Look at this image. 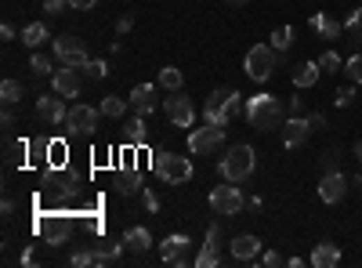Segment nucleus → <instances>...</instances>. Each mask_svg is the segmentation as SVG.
<instances>
[{
  "instance_id": "obj_31",
  "label": "nucleus",
  "mask_w": 362,
  "mask_h": 268,
  "mask_svg": "<svg viewBox=\"0 0 362 268\" xmlns=\"http://www.w3.org/2000/svg\"><path fill=\"white\" fill-rule=\"evenodd\" d=\"M26 149H29L26 141H11V138H8V145H4V164H8V167H18V164L26 159Z\"/></svg>"
},
{
  "instance_id": "obj_41",
  "label": "nucleus",
  "mask_w": 362,
  "mask_h": 268,
  "mask_svg": "<svg viewBox=\"0 0 362 268\" xmlns=\"http://www.w3.org/2000/svg\"><path fill=\"white\" fill-rule=\"evenodd\" d=\"M44 11L47 15H62V11H72L69 0H44Z\"/></svg>"
},
{
  "instance_id": "obj_13",
  "label": "nucleus",
  "mask_w": 362,
  "mask_h": 268,
  "mask_svg": "<svg viewBox=\"0 0 362 268\" xmlns=\"http://www.w3.org/2000/svg\"><path fill=\"white\" fill-rule=\"evenodd\" d=\"M65 116H69V109H65V102H62V95H40L36 98V120L40 123H65Z\"/></svg>"
},
{
  "instance_id": "obj_19",
  "label": "nucleus",
  "mask_w": 362,
  "mask_h": 268,
  "mask_svg": "<svg viewBox=\"0 0 362 268\" xmlns=\"http://www.w3.org/2000/svg\"><path fill=\"white\" fill-rule=\"evenodd\" d=\"M232 261H261V239L258 236H235L228 243Z\"/></svg>"
},
{
  "instance_id": "obj_51",
  "label": "nucleus",
  "mask_w": 362,
  "mask_h": 268,
  "mask_svg": "<svg viewBox=\"0 0 362 268\" xmlns=\"http://www.w3.org/2000/svg\"><path fill=\"white\" fill-rule=\"evenodd\" d=\"M352 152H355V159H359V164H362V138L355 141V149H352Z\"/></svg>"
},
{
  "instance_id": "obj_28",
  "label": "nucleus",
  "mask_w": 362,
  "mask_h": 268,
  "mask_svg": "<svg viewBox=\"0 0 362 268\" xmlns=\"http://www.w3.org/2000/svg\"><path fill=\"white\" fill-rule=\"evenodd\" d=\"M127 105H131V98H116V95H109V98H102V116H113V120H120L123 113H127Z\"/></svg>"
},
{
  "instance_id": "obj_5",
  "label": "nucleus",
  "mask_w": 362,
  "mask_h": 268,
  "mask_svg": "<svg viewBox=\"0 0 362 268\" xmlns=\"http://www.w3.org/2000/svg\"><path fill=\"white\" fill-rule=\"evenodd\" d=\"M243 207H246V196L239 192V185H235V182H225V185H217L210 192V210L221 214V218H235Z\"/></svg>"
},
{
  "instance_id": "obj_35",
  "label": "nucleus",
  "mask_w": 362,
  "mask_h": 268,
  "mask_svg": "<svg viewBox=\"0 0 362 268\" xmlns=\"http://www.w3.org/2000/svg\"><path fill=\"white\" fill-rule=\"evenodd\" d=\"M355 102V87L348 84V87H337V91H333V105H337V109H348V105Z\"/></svg>"
},
{
  "instance_id": "obj_32",
  "label": "nucleus",
  "mask_w": 362,
  "mask_h": 268,
  "mask_svg": "<svg viewBox=\"0 0 362 268\" xmlns=\"http://www.w3.org/2000/svg\"><path fill=\"white\" fill-rule=\"evenodd\" d=\"M18 98H22V84H18V80H4V84H0V102H4V105H15Z\"/></svg>"
},
{
  "instance_id": "obj_24",
  "label": "nucleus",
  "mask_w": 362,
  "mask_h": 268,
  "mask_svg": "<svg viewBox=\"0 0 362 268\" xmlns=\"http://www.w3.org/2000/svg\"><path fill=\"white\" fill-rule=\"evenodd\" d=\"M123 243L131 246V250H138V254H145V250L152 246V232H149V228H141V225H134V228H127V232H123Z\"/></svg>"
},
{
  "instance_id": "obj_39",
  "label": "nucleus",
  "mask_w": 362,
  "mask_h": 268,
  "mask_svg": "<svg viewBox=\"0 0 362 268\" xmlns=\"http://www.w3.org/2000/svg\"><path fill=\"white\" fill-rule=\"evenodd\" d=\"M344 37H348L352 51H359V55H362V22L359 26H348V29H344Z\"/></svg>"
},
{
  "instance_id": "obj_16",
  "label": "nucleus",
  "mask_w": 362,
  "mask_h": 268,
  "mask_svg": "<svg viewBox=\"0 0 362 268\" xmlns=\"http://www.w3.org/2000/svg\"><path fill=\"white\" fill-rule=\"evenodd\" d=\"M131 109H134V116H152L159 109L156 84H134L131 87Z\"/></svg>"
},
{
  "instance_id": "obj_6",
  "label": "nucleus",
  "mask_w": 362,
  "mask_h": 268,
  "mask_svg": "<svg viewBox=\"0 0 362 268\" xmlns=\"http://www.w3.org/2000/svg\"><path fill=\"white\" fill-rule=\"evenodd\" d=\"M54 62L58 65H72V69H84L87 62H90V55H87V44L80 40V37H54Z\"/></svg>"
},
{
  "instance_id": "obj_3",
  "label": "nucleus",
  "mask_w": 362,
  "mask_h": 268,
  "mask_svg": "<svg viewBox=\"0 0 362 268\" xmlns=\"http://www.w3.org/2000/svg\"><path fill=\"white\" fill-rule=\"evenodd\" d=\"M217 171H221L225 182L243 185L246 178H253V171H258V152H253L250 145H232V149L225 152V159L217 164Z\"/></svg>"
},
{
  "instance_id": "obj_26",
  "label": "nucleus",
  "mask_w": 362,
  "mask_h": 268,
  "mask_svg": "<svg viewBox=\"0 0 362 268\" xmlns=\"http://www.w3.org/2000/svg\"><path fill=\"white\" fill-rule=\"evenodd\" d=\"M123 138H127V145H145L149 141V127H145V116H134L131 123H127V131H123Z\"/></svg>"
},
{
  "instance_id": "obj_49",
  "label": "nucleus",
  "mask_w": 362,
  "mask_h": 268,
  "mask_svg": "<svg viewBox=\"0 0 362 268\" xmlns=\"http://www.w3.org/2000/svg\"><path fill=\"white\" fill-rule=\"evenodd\" d=\"M286 265H290V268H304L308 261H304V258H286Z\"/></svg>"
},
{
  "instance_id": "obj_11",
  "label": "nucleus",
  "mask_w": 362,
  "mask_h": 268,
  "mask_svg": "<svg viewBox=\"0 0 362 268\" xmlns=\"http://www.w3.org/2000/svg\"><path fill=\"white\" fill-rule=\"evenodd\" d=\"M348 189H352V182L344 178V171H326L322 182H319V200L333 207V203H340L344 196H348Z\"/></svg>"
},
{
  "instance_id": "obj_38",
  "label": "nucleus",
  "mask_w": 362,
  "mask_h": 268,
  "mask_svg": "<svg viewBox=\"0 0 362 268\" xmlns=\"http://www.w3.org/2000/svg\"><path fill=\"white\" fill-rule=\"evenodd\" d=\"M69 265H72V268H87V265H95V250H90V246L77 250V254L69 258Z\"/></svg>"
},
{
  "instance_id": "obj_48",
  "label": "nucleus",
  "mask_w": 362,
  "mask_h": 268,
  "mask_svg": "<svg viewBox=\"0 0 362 268\" xmlns=\"http://www.w3.org/2000/svg\"><path fill=\"white\" fill-rule=\"evenodd\" d=\"M0 40H4V44H11V40H15V26H8V22L0 26Z\"/></svg>"
},
{
  "instance_id": "obj_7",
  "label": "nucleus",
  "mask_w": 362,
  "mask_h": 268,
  "mask_svg": "<svg viewBox=\"0 0 362 268\" xmlns=\"http://www.w3.org/2000/svg\"><path fill=\"white\" fill-rule=\"evenodd\" d=\"M98 116H102V109H95V105H72V109H69V116H65V127H69V134L72 138H90V134H95L98 131Z\"/></svg>"
},
{
  "instance_id": "obj_4",
  "label": "nucleus",
  "mask_w": 362,
  "mask_h": 268,
  "mask_svg": "<svg viewBox=\"0 0 362 268\" xmlns=\"http://www.w3.org/2000/svg\"><path fill=\"white\" fill-rule=\"evenodd\" d=\"M276 62H279V51L272 47V44H253V47L246 51L243 69H246V77H250L253 84H268V80H272V69H276Z\"/></svg>"
},
{
  "instance_id": "obj_2",
  "label": "nucleus",
  "mask_w": 362,
  "mask_h": 268,
  "mask_svg": "<svg viewBox=\"0 0 362 268\" xmlns=\"http://www.w3.org/2000/svg\"><path fill=\"white\" fill-rule=\"evenodd\" d=\"M152 171H156L159 182H167V185H185V182H192V174H196L189 156H178V152H167V149L152 152Z\"/></svg>"
},
{
  "instance_id": "obj_17",
  "label": "nucleus",
  "mask_w": 362,
  "mask_h": 268,
  "mask_svg": "<svg viewBox=\"0 0 362 268\" xmlns=\"http://www.w3.org/2000/svg\"><path fill=\"white\" fill-rule=\"evenodd\" d=\"M167 120L174 123V127H192L196 123V109H192V102L181 95V91H174L171 98H167Z\"/></svg>"
},
{
  "instance_id": "obj_21",
  "label": "nucleus",
  "mask_w": 362,
  "mask_h": 268,
  "mask_svg": "<svg viewBox=\"0 0 362 268\" xmlns=\"http://www.w3.org/2000/svg\"><path fill=\"white\" fill-rule=\"evenodd\" d=\"M123 239L120 243H113V239H105V243H95L90 250H95V265L98 268H105V265H113V261H120V254H123Z\"/></svg>"
},
{
  "instance_id": "obj_1",
  "label": "nucleus",
  "mask_w": 362,
  "mask_h": 268,
  "mask_svg": "<svg viewBox=\"0 0 362 268\" xmlns=\"http://www.w3.org/2000/svg\"><path fill=\"white\" fill-rule=\"evenodd\" d=\"M253 127L258 131H276V127H283V102L276 98V95H268V91H261V95H253V98H246V113H243Z\"/></svg>"
},
{
  "instance_id": "obj_29",
  "label": "nucleus",
  "mask_w": 362,
  "mask_h": 268,
  "mask_svg": "<svg viewBox=\"0 0 362 268\" xmlns=\"http://www.w3.org/2000/svg\"><path fill=\"white\" fill-rule=\"evenodd\" d=\"M272 47L286 55V51L294 47V26H279V29H272Z\"/></svg>"
},
{
  "instance_id": "obj_9",
  "label": "nucleus",
  "mask_w": 362,
  "mask_h": 268,
  "mask_svg": "<svg viewBox=\"0 0 362 268\" xmlns=\"http://www.w3.org/2000/svg\"><path fill=\"white\" fill-rule=\"evenodd\" d=\"M36 232L44 236L47 246H62L69 239V232H72V221L65 218V214H44V218L36 221Z\"/></svg>"
},
{
  "instance_id": "obj_33",
  "label": "nucleus",
  "mask_w": 362,
  "mask_h": 268,
  "mask_svg": "<svg viewBox=\"0 0 362 268\" xmlns=\"http://www.w3.org/2000/svg\"><path fill=\"white\" fill-rule=\"evenodd\" d=\"M319 65H322V73H340V69H344V62H340L337 51H322V55H319Z\"/></svg>"
},
{
  "instance_id": "obj_45",
  "label": "nucleus",
  "mask_w": 362,
  "mask_h": 268,
  "mask_svg": "<svg viewBox=\"0 0 362 268\" xmlns=\"http://www.w3.org/2000/svg\"><path fill=\"white\" fill-rule=\"evenodd\" d=\"M95 4H98V0H69V8H72V11H90Z\"/></svg>"
},
{
  "instance_id": "obj_20",
  "label": "nucleus",
  "mask_w": 362,
  "mask_h": 268,
  "mask_svg": "<svg viewBox=\"0 0 362 268\" xmlns=\"http://www.w3.org/2000/svg\"><path fill=\"white\" fill-rule=\"evenodd\" d=\"M337 265H340V246L337 243H315L312 268H337Z\"/></svg>"
},
{
  "instance_id": "obj_18",
  "label": "nucleus",
  "mask_w": 362,
  "mask_h": 268,
  "mask_svg": "<svg viewBox=\"0 0 362 268\" xmlns=\"http://www.w3.org/2000/svg\"><path fill=\"white\" fill-rule=\"evenodd\" d=\"M308 134H312V127H308V116H286L283 120V145L290 152L301 149L304 141H308Z\"/></svg>"
},
{
  "instance_id": "obj_43",
  "label": "nucleus",
  "mask_w": 362,
  "mask_h": 268,
  "mask_svg": "<svg viewBox=\"0 0 362 268\" xmlns=\"http://www.w3.org/2000/svg\"><path fill=\"white\" fill-rule=\"evenodd\" d=\"M261 265H265V268H279V265H283V254L268 250V254H261Z\"/></svg>"
},
{
  "instance_id": "obj_37",
  "label": "nucleus",
  "mask_w": 362,
  "mask_h": 268,
  "mask_svg": "<svg viewBox=\"0 0 362 268\" xmlns=\"http://www.w3.org/2000/svg\"><path fill=\"white\" fill-rule=\"evenodd\" d=\"M29 69H33L36 77H47V73H51V58H47V55H40V51H36V55L29 58Z\"/></svg>"
},
{
  "instance_id": "obj_34",
  "label": "nucleus",
  "mask_w": 362,
  "mask_h": 268,
  "mask_svg": "<svg viewBox=\"0 0 362 268\" xmlns=\"http://www.w3.org/2000/svg\"><path fill=\"white\" fill-rule=\"evenodd\" d=\"M344 73H348L352 84H362V55H359V51H352V58L344 62Z\"/></svg>"
},
{
  "instance_id": "obj_22",
  "label": "nucleus",
  "mask_w": 362,
  "mask_h": 268,
  "mask_svg": "<svg viewBox=\"0 0 362 268\" xmlns=\"http://www.w3.org/2000/svg\"><path fill=\"white\" fill-rule=\"evenodd\" d=\"M312 29L319 33L322 40H337L340 33H344V22H337V19H330V15H312Z\"/></svg>"
},
{
  "instance_id": "obj_27",
  "label": "nucleus",
  "mask_w": 362,
  "mask_h": 268,
  "mask_svg": "<svg viewBox=\"0 0 362 268\" xmlns=\"http://www.w3.org/2000/svg\"><path fill=\"white\" fill-rule=\"evenodd\" d=\"M44 40H51V33H47L44 22H29V26L22 29V44H26V47H40Z\"/></svg>"
},
{
  "instance_id": "obj_42",
  "label": "nucleus",
  "mask_w": 362,
  "mask_h": 268,
  "mask_svg": "<svg viewBox=\"0 0 362 268\" xmlns=\"http://www.w3.org/2000/svg\"><path fill=\"white\" fill-rule=\"evenodd\" d=\"M337 156H340V152H333V149L322 152V174H326V171H340V159H337Z\"/></svg>"
},
{
  "instance_id": "obj_44",
  "label": "nucleus",
  "mask_w": 362,
  "mask_h": 268,
  "mask_svg": "<svg viewBox=\"0 0 362 268\" xmlns=\"http://www.w3.org/2000/svg\"><path fill=\"white\" fill-rule=\"evenodd\" d=\"M134 29V15H120V22H116V33H131Z\"/></svg>"
},
{
  "instance_id": "obj_23",
  "label": "nucleus",
  "mask_w": 362,
  "mask_h": 268,
  "mask_svg": "<svg viewBox=\"0 0 362 268\" xmlns=\"http://www.w3.org/2000/svg\"><path fill=\"white\" fill-rule=\"evenodd\" d=\"M319 77H322V65L319 62H301L297 69H294V87H315L319 84Z\"/></svg>"
},
{
  "instance_id": "obj_40",
  "label": "nucleus",
  "mask_w": 362,
  "mask_h": 268,
  "mask_svg": "<svg viewBox=\"0 0 362 268\" xmlns=\"http://www.w3.org/2000/svg\"><path fill=\"white\" fill-rule=\"evenodd\" d=\"M141 207L149 210V214H156V210H159V196H156L152 189H141Z\"/></svg>"
},
{
  "instance_id": "obj_50",
  "label": "nucleus",
  "mask_w": 362,
  "mask_h": 268,
  "mask_svg": "<svg viewBox=\"0 0 362 268\" xmlns=\"http://www.w3.org/2000/svg\"><path fill=\"white\" fill-rule=\"evenodd\" d=\"M225 4H228V8H246L250 0H225Z\"/></svg>"
},
{
  "instance_id": "obj_30",
  "label": "nucleus",
  "mask_w": 362,
  "mask_h": 268,
  "mask_svg": "<svg viewBox=\"0 0 362 268\" xmlns=\"http://www.w3.org/2000/svg\"><path fill=\"white\" fill-rule=\"evenodd\" d=\"M159 87H167V91H181V87H185V77H181V69H174V65L159 69Z\"/></svg>"
},
{
  "instance_id": "obj_12",
  "label": "nucleus",
  "mask_w": 362,
  "mask_h": 268,
  "mask_svg": "<svg viewBox=\"0 0 362 268\" xmlns=\"http://www.w3.org/2000/svg\"><path fill=\"white\" fill-rule=\"evenodd\" d=\"M221 239H225V232H221V225H210L207 228V243H203V250L196 254V268H214V265H221Z\"/></svg>"
},
{
  "instance_id": "obj_52",
  "label": "nucleus",
  "mask_w": 362,
  "mask_h": 268,
  "mask_svg": "<svg viewBox=\"0 0 362 268\" xmlns=\"http://www.w3.org/2000/svg\"><path fill=\"white\" fill-rule=\"evenodd\" d=\"M352 185H355V189H362V174H355V178H352Z\"/></svg>"
},
{
  "instance_id": "obj_15",
  "label": "nucleus",
  "mask_w": 362,
  "mask_h": 268,
  "mask_svg": "<svg viewBox=\"0 0 362 268\" xmlns=\"http://www.w3.org/2000/svg\"><path fill=\"white\" fill-rule=\"evenodd\" d=\"M225 87H217V91L207 98V105H203V123H214V127H228V120H232V113H228V102H225Z\"/></svg>"
},
{
  "instance_id": "obj_8",
  "label": "nucleus",
  "mask_w": 362,
  "mask_h": 268,
  "mask_svg": "<svg viewBox=\"0 0 362 268\" xmlns=\"http://www.w3.org/2000/svg\"><path fill=\"white\" fill-rule=\"evenodd\" d=\"M225 131L228 127H214V123H207V127H196V131H189V149L196 156H210V152H217V149L225 145Z\"/></svg>"
},
{
  "instance_id": "obj_25",
  "label": "nucleus",
  "mask_w": 362,
  "mask_h": 268,
  "mask_svg": "<svg viewBox=\"0 0 362 268\" xmlns=\"http://www.w3.org/2000/svg\"><path fill=\"white\" fill-rule=\"evenodd\" d=\"M116 189H120V196H141V174L138 171H131V167H127V171H120L116 174Z\"/></svg>"
},
{
  "instance_id": "obj_47",
  "label": "nucleus",
  "mask_w": 362,
  "mask_h": 268,
  "mask_svg": "<svg viewBox=\"0 0 362 268\" xmlns=\"http://www.w3.org/2000/svg\"><path fill=\"white\" fill-rule=\"evenodd\" d=\"M290 116H304V102L301 98H290Z\"/></svg>"
},
{
  "instance_id": "obj_36",
  "label": "nucleus",
  "mask_w": 362,
  "mask_h": 268,
  "mask_svg": "<svg viewBox=\"0 0 362 268\" xmlns=\"http://www.w3.org/2000/svg\"><path fill=\"white\" fill-rule=\"evenodd\" d=\"M84 73H87V80H105V73H109V65H105L102 58H90V62L84 65Z\"/></svg>"
},
{
  "instance_id": "obj_46",
  "label": "nucleus",
  "mask_w": 362,
  "mask_h": 268,
  "mask_svg": "<svg viewBox=\"0 0 362 268\" xmlns=\"http://www.w3.org/2000/svg\"><path fill=\"white\" fill-rule=\"evenodd\" d=\"M308 127H312V131H322V127H326V116H322V113H312V116H308Z\"/></svg>"
},
{
  "instance_id": "obj_14",
  "label": "nucleus",
  "mask_w": 362,
  "mask_h": 268,
  "mask_svg": "<svg viewBox=\"0 0 362 268\" xmlns=\"http://www.w3.org/2000/svg\"><path fill=\"white\" fill-rule=\"evenodd\" d=\"M51 87H54V95H62V98H77L80 95V69L58 65L51 73Z\"/></svg>"
},
{
  "instance_id": "obj_10",
  "label": "nucleus",
  "mask_w": 362,
  "mask_h": 268,
  "mask_svg": "<svg viewBox=\"0 0 362 268\" xmlns=\"http://www.w3.org/2000/svg\"><path fill=\"white\" fill-rule=\"evenodd\" d=\"M189 246H192V239L185 236V232H174V236H167V239L159 243V258L167 261V265L185 268V265H192V258H189Z\"/></svg>"
}]
</instances>
